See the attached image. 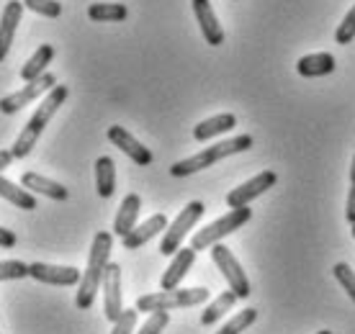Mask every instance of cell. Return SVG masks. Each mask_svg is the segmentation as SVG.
Wrapping results in <instances>:
<instances>
[{
  "label": "cell",
  "instance_id": "cell-17",
  "mask_svg": "<svg viewBox=\"0 0 355 334\" xmlns=\"http://www.w3.org/2000/svg\"><path fill=\"white\" fill-rule=\"evenodd\" d=\"M338 67V62L329 52H314L306 54L302 60L296 62V70L302 78H324V75H332Z\"/></svg>",
  "mask_w": 355,
  "mask_h": 334
},
{
  "label": "cell",
  "instance_id": "cell-6",
  "mask_svg": "<svg viewBox=\"0 0 355 334\" xmlns=\"http://www.w3.org/2000/svg\"><path fill=\"white\" fill-rule=\"evenodd\" d=\"M204 211H206V206L201 201H191L183 209V211L178 213L175 216V221L173 224H168V229H165V237H162V242H160V252L165 257L168 255H175L178 249L183 247V239L188 237V231L198 224V219L204 216Z\"/></svg>",
  "mask_w": 355,
  "mask_h": 334
},
{
  "label": "cell",
  "instance_id": "cell-32",
  "mask_svg": "<svg viewBox=\"0 0 355 334\" xmlns=\"http://www.w3.org/2000/svg\"><path fill=\"white\" fill-rule=\"evenodd\" d=\"M137 306L134 308H124V314H121V319L119 322H114V329H111V334H132L134 329H137Z\"/></svg>",
  "mask_w": 355,
  "mask_h": 334
},
{
  "label": "cell",
  "instance_id": "cell-34",
  "mask_svg": "<svg viewBox=\"0 0 355 334\" xmlns=\"http://www.w3.org/2000/svg\"><path fill=\"white\" fill-rule=\"evenodd\" d=\"M18 237L10 231V229H3L0 227V247H6V249H10V247H16Z\"/></svg>",
  "mask_w": 355,
  "mask_h": 334
},
{
  "label": "cell",
  "instance_id": "cell-36",
  "mask_svg": "<svg viewBox=\"0 0 355 334\" xmlns=\"http://www.w3.org/2000/svg\"><path fill=\"white\" fill-rule=\"evenodd\" d=\"M317 334H332V332H329V329H322V332H317Z\"/></svg>",
  "mask_w": 355,
  "mask_h": 334
},
{
  "label": "cell",
  "instance_id": "cell-13",
  "mask_svg": "<svg viewBox=\"0 0 355 334\" xmlns=\"http://www.w3.org/2000/svg\"><path fill=\"white\" fill-rule=\"evenodd\" d=\"M196 13V21L201 26V34H204L206 44L211 46H222L224 44V28L222 24L216 21V13L211 8V0H191Z\"/></svg>",
  "mask_w": 355,
  "mask_h": 334
},
{
  "label": "cell",
  "instance_id": "cell-11",
  "mask_svg": "<svg viewBox=\"0 0 355 334\" xmlns=\"http://www.w3.org/2000/svg\"><path fill=\"white\" fill-rule=\"evenodd\" d=\"M28 275L46 285H78L80 283V270L78 267H64V265H46V263H31Z\"/></svg>",
  "mask_w": 355,
  "mask_h": 334
},
{
  "label": "cell",
  "instance_id": "cell-22",
  "mask_svg": "<svg viewBox=\"0 0 355 334\" xmlns=\"http://www.w3.org/2000/svg\"><path fill=\"white\" fill-rule=\"evenodd\" d=\"M96 188L101 198H111L116 191V165L106 155L96 159Z\"/></svg>",
  "mask_w": 355,
  "mask_h": 334
},
{
  "label": "cell",
  "instance_id": "cell-5",
  "mask_svg": "<svg viewBox=\"0 0 355 334\" xmlns=\"http://www.w3.org/2000/svg\"><path fill=\"white\" fill-rule=\"evenodd\" d=\"M250 219H252V209H248V206H242V209H230L227 216L216 219L214 224H209V227L201 229V231H196L193 239H191V247H193L196 252H201V249H211L219 239L230 237L232 231L242 229Z\"/></svg>",
  "mask_w": 355,
  "mask_h": 334
},
{
  "label": "cell",
  "instance_id": "cell-19",
  "mask_svg": "<svg viewBox=\"0 0 355 334\" xmlns=\"http://www.w3.org/2000/svg\"><path fill=\"white\" fill-rule=\"evenodd\" d=\"M21 185L28 188L31 193H39V195H46V198H52V201H67V188L60 183H54L49 177L39 175V173H24L21 177Z\"/></svg>",
  "mask_w": 355,
  "mask_h": 334
},
{
  "label": "cell",
  "instance_id": "cell-28",
  "mask_svg": "<svg viewBox=\"0 0 355 334\" xmlns=\"http://www.w3.org/2000/svg\"><path fill=\"white\" fill-rule=\"evenodd\" d=\"M24 6L28 10H34L39 16L44 18H60L62 16V3H57V0H24Z\"/></svg>",
  "mask_w": 355,
  "mask_h": 334
},
{
  "label": "cell",
  "instance_id": "cell-29",
  "mask_svg": "<svg viewBox=\"0 0 355 334\" xmlns=\"http://www.w3.org/2000/svg\"><path fill=\"white\" fill-rule=\"evenodd\" d=\"M28 275V265L21 260H0V281H21Z\"/></svg>",
  "mask_w": 355,
  "mask_h": 334
},
{
  "label": "cell",
  "instance_id": "cell-2",
  "mask_svg": "<svg viewBox=\"0 0 355 334\" xmlns=\"http://www.w3.org/2000/svg\"><path fill=\"white\" fill-rule=\"evenodd\" d=\"M67 96H70V88H67V85H54V88L46 93L44 100H42L39 108H36V114L28 118V123L21 129V134H18V139L13 141V150H10L13 152V157L21 159L34 150L39 137H42V132L46 129V123L52 121V116L60 111V106L67 100Z\"/></svg>",
  "mask_w": 355,
  "mask_h": 334
},
{
  "label": "cell",
  "instance_id": "cell-24",
  "mask_svg": "<svg viewBox=\"0 0 355 334\" xmlns=\"http://www.w3.org/2000/svg\"><path fill=\"white\" fill-rule=\"evenodd\" d=\"M0 198H6L8 203H13L16 209H24V211H34L36 209V198L34 193H28L26 188H18L10 180L0 175Z\"/></svg>",
  "mask_w": 355,
  "mask_h": 334
},
{
  "label": "cell",
  "instance_id": "cell-27",
  "mask_svg": "<svg viewBox=\"0 0 355 334\" xmlns=\"http://www.w3.org/2000/svg\"><path fill=\"white\" fill-rule=\"evenodd\" d=\"M332 275H335V281L345 288V293L353 299V304H355V270L350 267L347 263H338L335 267H332Z\"/></svg>",
  "mask_w": 355,
  "mask_h": 334
},
{
  "label": "cell",
  "instance_id": "cell-1",
  "mask_svg": "<svg viewBox=\"0 0 355 334\" xmlns=\"http://www.w3.org/2000/svg\"><path fill=\"white\" fill-rule=\"evenodd\" d=\"M111 247H114V234L111 231H98L93 237V245H90V255H88V267L80 278V290L75 296V306L78 308H90L93 301H96V293L101 290V283H103V273L108 267V257H111Z\"/></svg>",
  "mask_w": 355,
  "mask_h": 334
},
{
  "label": "cell",
  "instance_id": "cell-30",
  "mask_svg": "<svg viewBox=\"0 0 355 334\" xmlns=\"http://www.w3.org/2000/svg\"><path fill=\"white\" fill-rule=\"evenodd\" d=\"M355 39V6L347 10V16L343 18V24L338 26V34H335V42L343 46H347Z\"/></svg>",
  "mask_w": 355,
  "mask_h": 334
},
{
  "label": "cell",
  "instance_id": "cell-15",
  "mask_svg": "<svg viewBox=\"0 0 355 334\" xmlns=\"http://www.w3.org/2000/svg\"><path fill=\"white\" fill-rule=\"evenodd\" d=\"M193 260H196V249H193V247H180L175 255H173V260H170L168 270L162 273L160 288L162 290L178 288V285L183 283V278L188 275V270L193 267Z\"/></svg>",
  "mask_w": 355,
  "mask_h": 334
},
{
  "label": "cell",
  "instance_id": "cell-4",
  "mask_svg": "<svg viewBox=\"0 0 355 334\" xmlns=\"http://www.w3.org/2000/svg\"><path fill=\"white\" fill-rule=\"evenodd\" d=\"M209 301V290L206 288H173V290H157L150 296H139L137 299V311H173V308H188L198 306Z\"/></svg>",
  "mask_w": 355,
  "mask_h": 334
},
{
  "label": "cell",
  "instance_id": "cell-12",
  "mask_svg": "<svg viewBox=\"0 0 355 334\" xmlns=\"http://www.w3.org/2000/svg\"><path fill=\"white\" fill-rule=\"evenodd\" d=\"M108 141H111L114 147H119V150L124 152L132 162H137V165H142V167L152 165V152L147 150L139 139H134L124 126H111V129H108Z\"/></svg>",
  "mask_w": 355,
  "mask_h": 334
},
{
  "label": "cell",
  "instance_id": "cell-10",
  "mask_svg": "<svg viewBox=\"0 0 355 334\" xmlns=\"http://www.w3.org/2000/svg\"><path fill=\"white\" fill-rule=\"evenodd\" d=\"M275 173L273 170H263L255 177H250L248 183H242L240 188H234L227 193V206L230 209H242V206H250V201H255L258 195H263L266 191H270L275 185Z\"/></svg>",
  "mask_w": 355,
  "mask_h": 334
},
{
  "label": "cell",
  "instance_id": "cell-37",
  "mask_svg": "<svg viewBox=\"0 0 355 334\" xmlns=\"http://www.w3.org/2000/svg\"><path fill=\"white\" fill-rule=\"evenodd\" d=\"M350 227H353V239H355V224H350Z\"/></svg>",
  "mask_w": 355,
  "mask_h": 334
},
{
  "label": "cell",
  "instance_id": "cell-33",
  "mask_svg": "<svg viewBox=\"0 0 355 334\" xmlns=\"http://www.w3.org/2000/svg\"><path fill=\"white\" fill-rule=\"evenodd\" d=\"M345 219L350 224H355V157H353V165H350V193H347Z\"/></svg>",
  "mask_w": 355,
  "mask_h": 334
},
{
  "label": "cell",
  "instance_id": "cell-7",
  "mask_svg": "<svg viewBox=\"0 0 355 334\" xmlns=\"http://www.w3.org/2000/svg\"><path fill=\"white\" fill-rule=\"evenodd\" d=\"M54 85H57V78L49 75V72H44L42 78L31 80V82H26L21 90H16V93H10V96L3 98V100H0V114H6V116L18 114L24 106H28V103L39 100L42 96H46Z\"/></svg>",
  "mask_w": 355,
  "mask_h": 334
},
{
  "label": "cell",
  "instance_id": "cell-3",
  "mask_svg": "<svg viewBox=\"0 0 355 334\" xmlns=\"http://www.w3.org/2000/svg\"><path fill=\"white\" fill-rule=\"evenodd\" d=\"M250 147H252V137H250V134L232 137V139H224V141H219V144L206 147V150H201L198 155H191V157L175 162V165L170 167V175L173 177L193 175V173H198V170H206V167L216 165L219 159L232 157V155H240V152H248Z\"/></svg>",
  "mask_w": 355,
  "mask_h": 334
},
{
  "label": "cell",
  "instance_id": "cell-31",
  "mask_svg": "<svg viewBox=\"0 0 355 334\" xmlns=\"http://www.w3.org/2000/svg\"><path fill=\"white\" fill-rule=\"evenodd\" d=\"M170 324V314L168 311H152L150 319L142 324V329L137 334H162V329Z\"/></svg>",
  "mask_w": 355,
  "mask_h": 334
},
{
  "label": "cell",
  "instance_id": "cell-16",
  "mask_svg": "<svg viewBox=\"0 0 355 334\" xmlns=\"http://www.w3.org/2000/svg\"><path fill=\"white\" fill-rule=\"evenodd\" d=\"M165 229H168V216H165V213H155V216H150L147 221L137 224V227L121 239V242H124V249H139V247L147 245L152 237H157L160 231H165Z\"/></svg>",
  "mask_w": 355,
  "mask_h": 334
},
{
  "label": "cell",
  "instance_id": "cell-20",
  "mask_svg": "<svg viewBox=\"0 0 355 334\" xmlns=\"http://www.w3.org/2000/svg\"><path fill=\"white\" fill-rule=\"evenodd\" d=\"M234 126H237V116L234 114L211 116V118H206V121H201L198 126H196L193 139L196 141H209V139H214V137H219V134L232 132Z\"/></svg>",
  "mask_w": 355,
  "mask_h": 334
},
{
  "label": "cell",
  "instance_id": "cell-23",
  "mask_svg": "<svg viewBox=\"0 0 355 334\" xmlns=\"http://www.w3.org/2000/svg\"><path fill=\"white\" fill-rule=\"evenodd\" d=\"M237 301H240V296H237L234 290H224L222 296H216V299L204 308V314H201V324L204 326L216 324V322H219V319H222L224 314L237 304Z\"/></svg>",
  "mask_w": 355,
  "mask_h": 334
},
{
  "label": "cell",
  "instance_id": "cell-9",
  "mask_svg": "<svg viewBox=\"0 0 355 334\" xmlns=\"http://www.w3.org/2000/svg\"><path fill=\"white\" fill-rule=\"evenodd\" d=\"M101 288H103V314H106V319L114 324V322H119L121 314H124V299H121V265L108 263Z\"/></svg>",
  "mask_w": 355,
  "mask_h": 334
},
{
  "label": "cell",
  "instance_id": "cell-25",
  "mask_svg": "<svg viewBox=\"0 0 355 334\" xmlns=\"http://www.w3.org/2000/svg\"><path fill=\"white\" fill-rule=\"evenodd\" d=\"M126 16H129V10L121 3H93L88 8V18L96 24H119Z\"/></svg>",
  "mask_w": 355,
  "mask_h": 334
},
{
  "label": "cell",
  "instance_id": "cell-14",
  "mask_svg": "<svg viewBox=\"0 0 355 334\" xmlns=\"http://www.w3.org/2000/svg\"><path fill=\"white\" fill-rule=\"evenodd\" d=\"M24 8H26L24 0H8L6 8H3V16H0V62L6 60V54L10 52L13 36H16L21 16H24Z\"/></svg>",
  "mask_w": 355,
  "mask_h": 334
},
{
  "label": "cell",
  "instance_id": "cell-18",
  "mask_svg": "<svg viewBox=\"0 0 355 334\" xmlns=\"http://www.w3.org/2000/svg\"><path fill=\"white\" fill-rule=\"evenodd\" d=\"M139 209H142V198L137 193H129L119 206V213H116L114 221V234L124 239L134 227H137V219H139Z\"/></svg>",
  "mask_w": 355,
  "mask_h": 334
},
{
  "label": "cell",
  "instance_id": "cell-21",
  "mask_svg": "<svg viewBox=\"0 0 355 334\" xmlns=\"http://www.w3.org/2000/svg\"><path fill=\"white\" fill-rule=\"evenodd\" d=\"M52 60H54V46L42 44L34 54H31V60L21 67V80H24V82H31V80L42 78V75L46 72V64H49Z\"/></svg>",
  "mask_w": 355,
  "mask_h": 334
},
{
  "label": "cell",
  "instance_id": "cell-26",
  "mask_svg": "<svg viewBox=\"0 0 355 334\" xmlns=\"http://www.w3.org/2000/svg\"><path fill=\"white\" fill-rule=\"evenodd\" d=\"M255 319H258V311H255V308H245L240 314H234L216 334H242L248 326L255 324Z\"/></svg>",
  "mask_w": 355,
  "mask_h": 334
},
{
  "label": "cell",
  "instance_id": "cell-35",
  "mask_svg": "<svg viewBox=\"0 0 355 334\" xmlns=\"http://www.w3.org/2000/svg\"><path fill=\"white\" fill-rule=\"evenodd\" d=\"M13 152H8V150H0V173H3V170H6V167L10 165V162H13Z\"/></svg>",
  "mask_w": 355,
  "mask_h": 334
},
{
  "label": "cell",
  "instance_id": "cell-8",
  "mask_svg": "<svg viewBox=\"0 0 355 334\" xmlns=\"http://www.w3.org/2000/svg\"><path fill=\"white\" fill-rule=\"evenodd\" d=\"M211 260L216 263V267L222 270L224 281L230 283V290H234L240 299H248L250 293H252V290H250V281H248V275H245V270H242V265L237 263V257L232 255L230 247L214 245Z\"/></svg>",
  "mask_w": 355,
  "mask_h": 334
}]
</instances>
